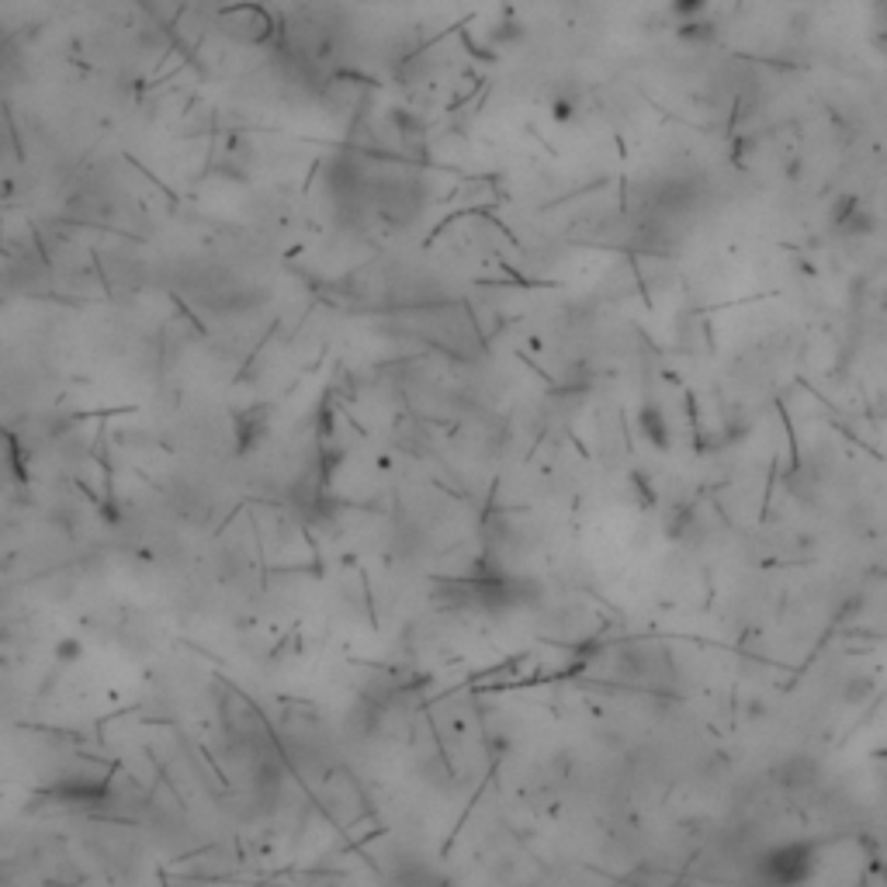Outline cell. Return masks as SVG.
Listing matches in <instances>:
<instances>
[{
	"instance_id": "3957f363",
	"label": "cell",
	"mask_w": 887,
	"mask_h": 887,
	"mask_svg": "<svg viewBox=\"0 0 887 887\" xmlns=\"http://www.w3.org/2000/svg\"><path fill=\"white\" fill-rule=\"evenodd\" d=\"M703 8H708V0H673V14H679V17H697V14H703Z\"/></svg>"
},
{
	"instance_id": "6da1fadb",
	"label": "cell",
	"mask_w": 887,
	"mask_h": 887,
	"mask_svg": "<svg viewBox=\"0 0 887 887\" xmlns=\"http://www.w3.org/2000/svg\"><path fill=\"white\" fill-rule=\"evenodd\" d=\"M818 871V845L808 839H783L759 850L749 863L756 887H808Z\"/></svg>"
},
{
	"instance_id": "7a4b0ae2",
	"label": "cell",
	"mask_w": 887,
	"mask_h": 887,
	"mask_svg": "<svg viewBox=\"0 0 887 887\" xmlns=\"http://www.w3.org/2000/svg\"><path fill=\"white\" fill-rule=\"evenodd\" d=\"M222 28H226L233 38H239V43H264V38L271 35V17H268V11L244 4L222 17Z\"/></svg>"
}]
</instances>
